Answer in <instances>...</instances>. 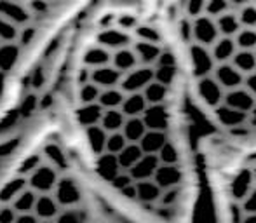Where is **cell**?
<instances>
[{"mask_svg": "<svg viewBox=\"0 0 256 223\" xmlns=\"http://www.w3.org/2000/svg\"><path fill=\"white\" fill-rule=\"evenodd\" d=\"M34 37H35V30H34V28H24V32H21L18 38H20V44L21 46H30L32 40H34Z\"/></svg>", "mask_w": 256, "mask_h": 223, "instance_id": "obj_20", "label": "cell"}, {"mask_svg": "<svg viewBox=\"0 0 256 223\" xmlns=\"http://www.w3.org/2000/svg\"><path fill=\"white\" fill-rule=\"evenodd\" d=\"M18 37H20L18 24L12 23L10 20H7L6 16L0 14V40L2 42H16Z\"/></svg>", "mask_w": 256, "mask_h": 223, "instance_id": "obj_13", "label": "cell"}, {"mask_svg": "<svg viewBox=\"0 0 256 223\" xmlns=\"http://www.w3.org/2000/svg\"><path fill=\"white\" fill-rule=\"evenodd\" d=\"M37 108H40V98H37L35 94H28L26 98L23 100V103H21L20 112L24 115V117H30Z\"/></svg>", "mask_w": 256, "mask_h": 223, "instance_id": "obj_17", "label": "cell"}, {"mask_svg": "<svg viewBox=\"0 0 256 223\" xmlns=\"http://www.w3.org/2000/svg\"><path fill=\"white\" fill-rule=\"evenodd\" d=\"M18 220V211L12 204H2L0 206V223H14Z\"/></svg>", "mask_w": 256, "mask_h": 223, "instance_id": "obj_18", "label": "cell"}, {"mask_svg": "<svg viewBox=\"0 0 256 223\" xmlns=\"http://www.w3.org/2000/svg\"><path fill=\"white\" fill-rule=\"evenodd\" d=\"M103 115V106L98 102L92 103H80V105L75 108V120L80 126L82 129L89 128V126L100 124Z\"/></svg>", "mask_w": 256, "mask_h": 223, "instance_id": "obj_5", "label": "cell"}, {"mask_svg": "<svg viewBox=\"0 0 256 223\" xmlns=\"http://www.w3.org/2000/svg\"><path fill=\"white\" fill-rule=\"evenodd\" d=\"M58 222H66V223H78L82 220H86V214L82 213L80 210H77V208H66V211L64 213H60L56 218Z\"/></svg>", "mask_w": 256, "mask_h": 223, "instance_id": "obj_16", "label": "cell"}, {"mask_svg": "<svg viewBox=\"0 0 256 223\" xmlns=\"http://www.w3.org/2000/svg\"><path fill=\"white\" fill-rule=\"evenodd\" d=\"M60 202L51 194H38V199L35 202V213L40 220H56L60 214Z\"/></svg>", "mask_w": 256, "mask_h": 223, "instance_id": "obj_8", "label": "cell"}, {"mask_svg": "<svg viewBox=\"0 0 256 223\" xmlns=\"http://www.w3.org/2000/svg\"><path fill=\"white\" fill-rule=\"evenodd\" d=\"M6 82H7V74L0 70V100L4 96V91H6Z\"/></svg>", "mask_w": 256, "mask_h": 223, "instance_id": "obj_22", "label": "cell"}, {"mask_svg": "<svg viewBox=\"0 0 256 223\" xmlns=\"http://www.w3.org/2000/svg\"><path fill=\"white\" fill-rule=\"evenodd\" d=\"M37 199H38V192H35L34 188L28 186L26 190H23V192H21L20 196L12 200V208L18 211V214L20 213H30V211L35 210V202H37Z\"/></svg>", "mask_w": 256, "mask_h": 223, "instance_id": "obj_11", "label": "cell"}, {"mask_svg": "<svg viewBox=\"0 0 256 223\" xmlns=\"http://www.w3.org/2000/svg\"><path fill=\"white\" fill-rule=\"evenodd\" d=\"M44 70H42L40 66H37L34 72H32V75H30V84H32V88L34 89H38V88H42V84H44Z\"/></svg>", "mask_w": 256, "mask_h": 223, "instance_id": "obj_19", "label": "cell"}, {"mask_svg": "<svg viewBox=\"0 0 256 223\" xmlns=\"http://www.w3.org/2000/svg\"><path fill=\"white\" fill-rule=\"evenodd\" d=\"M30 186L28 183V176L18 174L12 180L6 182L0 188V204H12V200L20 196L23 190H26Z\"/></svg>", "mask_w": 256, "mask_h": 223, "instance_id": "obj_7", "label": "cell"}, {"mask_svg": "<svg viewBox=\"0 0 256 223\" xmlns=\"http://www.w3.org/2000/svg\"><path fill=\"white\" fill-rule=\"evenodd\" d=\"M0 14L16 24H24L30 21V12L26 7L14 0H0Z\"/></svg>", "mask_w": 256, "mask_h": 223, "instance_id": "obj_10", "label": "cell"}, {"mask_svg": "<svg viewBox=\"0 0 256 223\" xmlns=\"http://www.w3.org/2000/svg\"><path fill=\"white\" fill-rule=\"evenodd\" d=\"M42 154H44L46 159L49 160V164L54 166L56 169H66L68 168L66 154H64L63 148H61L60 145H56V143H49V145H46L44 152Z\"/></svg>", "mask_w": 256, "mask_h": 223, "instance_id": "obj_12", "label": "cell"}, {"mask_svg": "<svg viewBox=\"0 0 256 223\" xmlns=\"http://www.w3.org/2000/svg\"><path fill=\"white\" fill-rule=\"evenodd\" d=\"M52 196L60 202L61 208H74L78 206L82 200V190L78 186L77 180L72 176H60L56 186L52 190Z\"/></svg>", "mask_w": 256, "mask_h": 223, "instance_id": "obj_3", "label": "cell"}, {"mask_svg": "<svg viewBox=\"0 0 256 223\" xmlns=\"http://www.w3.org/2000/svg\"><path fill=\"white\" fill-rule=\"evenodd\" d=\"M21 44L16 42H2L0 44V70L9 74L14 70L21 56Z\"/></svg>", "mask_w": 256, "mask_h": 223, "instance_id": "obj_9", "label": "cell"}, {"mask_svg": "<svg viewBox=\"0 0 256 223\" xmlns=\"http://www.w3.org/2000/svg\"><path fill=\"white\" fill-rule=\"evenodd\" d=\"M38 220H40V218L37 216V213H35V211H30V213H20L18 214V223H37Z\"/></svg>", "mask_w": 256, "mask_h": 223, "instance_id": "obj_21", "label": "cell"}, {"mask_svg": "<svg viewBox=\"0 0 256 223\" xmlns=\"http://www.w3.org/2000/svg\"><path fill=\"white\" fill-rule=\"evenodd\" d=\"M200 134L256 143V0H162Z\"/></svg>", "mask_w": 256, "mask_h": 223, "instance_id": "obj_1", "label": "cell"}, {"mask_svg": "<svg viewBox=\"0 0 256 223\" xmlns=\"http://www.w3.org/2000/svg\"><path fill=\"white\" fill-rule=\"evenodd\" d=\"M160 2H162V0H160Z\"/></svg>", "mask_w": 256, "mask_h": 223, "instance_id": "obj_24", "label": "cell"}, {"mask_svg": "<svg viewBox=\"0 0 256 223\" xmlns=\"http://www.w3.org/2000/svg\"><path fill=\"white\" fill-rule=\"evenodd\" d=\"M0 44H2V40H0Z\"/></svg>", "mask_w": 256, "mask_h": 223, "instance_id": "obj_23", "label": "cell"}, {"mask_svg": "<svg viewBox=\"0 0 256 223\" xmlns=\"http://www.w3.org/2000/svg\"><path fill=\"white\" fill-rule=\"evenodd\" d=\"M42 164V157L40 154H32L28 156L23 162L20 164V169H18V174H23V176H30L32 172L35 171L38 166Z\"/></svg>", "mask_w": 256, "mask_h": 223, "instance_id": "obj_15", "label": "cell"}, {"mask_svg": "<svg viewBox=\"0 0 256 223\" xmlns=\"http://www.w3.org/2000/svg\"><path fill=\"white\" fill-rule=\"evenodd\" d=\"M86 134V143H88L89 152L92 154V157H98L104 154V148H106V138L108 132L104 131L100 124L96 126H89V128L84 129Z\"/></svg>", "mask_w": 256, "mask_h": 223, "instance_id": "obj_6", "label": "cell"}, {"mask_svg": "<svg viewBox=\"0 0 256 223\" xmlns=\"http://www.w3.org/2000/svg\"><path fill=\"white\" fill-rule=\"evenodd\" d=\"M202 200L220 222H256V143L199 132Z\"/></svg>", "mask_w": 256, "mask_h": 223, "instance_id": "obj_2", "label": "cell"}, {"mask_svg": "<svg viewBox=\"0 0 256 223\" xmlns=\"http://www.w3.org/2000/svg\"><path fill=\"white\" fill-rule=\"evenodd\" d=\"M60 174L58 169L51 166V164H40L30 176H28V183L30 188H34L38 194H52L54 186H56Z\"/></svg>", "mask_w": 256, "mask_h": 223, "instance_id": "obj_4", "label": "cell"}, {"mask_svg": "<svg viewBox=\"0 0 256 223\" xmlns=\"http://www.w3.org/2000/svg\"><path fill=\"white\" fill-rule=\"evenodd\" d=\"M102 89L94 84V82H84L80 84V89H78V103H92L98 102V96Z\"/></svg>", "mask_w": 256, "mask_h": 223, "instance_id": "obj_14", "label": "cell"}]
</instances>
